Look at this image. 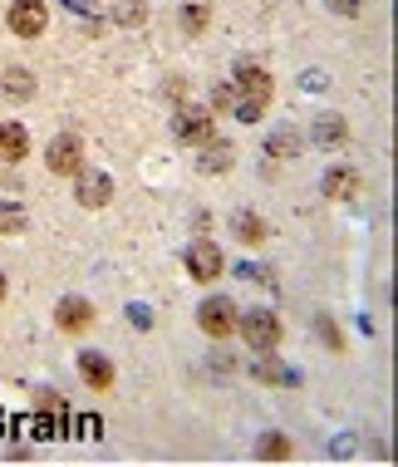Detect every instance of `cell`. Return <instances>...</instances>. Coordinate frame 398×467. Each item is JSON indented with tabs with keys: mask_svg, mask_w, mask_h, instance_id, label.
I'll use <instances>...</instances> for the list:
<instances>
[{
	"mask_svg": "<svg viewBox=\"0 0 398 467\" xmlns=\"http://www.w3.org/2000/svg\"><path fill=\"white\" fill-rule=\"evenodd\" d=\"M0 300H5V275H0Z\"/></svg>",
	"mask_w": 398,
	"mask_h": 467,
	"instance_id": "obj_26",
	"label": "cell"
},
{
	"mask_svg": "<svg viewBox=\"0 0 398 467\" xmlns=\"http://www.w3.org/2000/svg\"><path fill=\"white\" fill-rule=\"evenodd\" d=\"M260 379H266V384H276V379H285V369H281V364H270V359H260Z\"/></svg>",
	"mask_w": 398,
	"mask_h": 467,
	"instance_id": "obj_24",
	"label": "cell"
},
{
	"mask_svg": "<svg viewBox=\"0 0 398 467\" xmlns=\"http://www.w3.org/2000/svg\"><path fill=\"white\" fill-rule=\"evenodd\" d=\"M5 94L10 99H30L35 94V79L25 69H5Z\"/></svg>",
	"mask_w": 398,
	"mask_h": 467,
	"instance_id": "obj_18",
	"label": "cell"
},
{
	"mask_svg": "<svg viewBox=\"0 0 398 467\" xmlns=\"http://www.w3.org/2000/svg\"><path fill=\"white\" fill-rule=\"evenodd\" d=\"M330 10H334V16H359L364 0H330Z\"/></svg>",
	"mask_w": 398,
	"mask_h": 467,
	"instance_id": "obj_23",
	"label": "cell"
},
{
	"mask_svg": "<svg viewBox=\"0 0 398 467\" xmlns=\"http://www.w3.org/2000/svg\"><path fill=\"white\" fill-rule=\"evenodd\" d=\"M30 153V133L20 123H0V162H20Z\"/></svg>",
	"mask_w": 398,
	"mask_h": 467,
	"instance_id": "obj_10",
	"label": "cell"
},
{
	"mask_svg": "<svg viewBox=\"0 0 398 467\" xmlns=\"http://www.w3.org/2000/svg\"><path fill=\"white\" fill-rule=\"evenodd\" d=\"M55 320H59V330H65V335H79V330H89V325H94V306H89V300L65 296V300H59V310H55Z\"/></svg>",
	"mask_w": 398,
	"mask_h": 467,
	"instance_id": "obj_9",
	"label": "cell"
},
{
	"mask_svg": "<svg viewBox=\"0 0 398 467\" xmlns=\"http://www.w3.org/2000/svg\"><path fill=\"white\" fill-rule=\"evenodd\" d=\"M211 109H217V113H236V109H241V89H236V84H221V89L211 94Z\"/></svg>",
	"mask_w": 398,
	"mask_h": 467,
	"instance_id": "obj_20",
	"label": "cell"
},
{
	"mask_svg": "<svg viewBox=\"0 0 398 467\" xmlns=\"http://www.w3.org/2000/svg\"><path fill=\"white\" fill-rule=\"evenodd\" d=\"M188 275L192 281H217L221 275V251L207 242V236H197V242L188 246Z\"/></svg>",
	"mask_w": 398,
	"mask_h": 467,
	"instance_id": "obj_7",
	"label": "cell"
},
{
	"mask_svg": "<svg viewBox=\"0 0 398 467\" xmlns=\"http://www.w3.org/2000/svg\"><path fill=\"white\" fill-rule=\"evenodd\" d=\"M79 374L89 379V389H108V384H114V364H108V355H98V349L79 355Z\"/></svg>",
	"mask_w": 398,
	"mask_h": 467,
	"instance_id": "obj_11",
	"label": "cell"
},
{
	"mask_svg": "<svg viewBox=\"0 0 398 467\" xmlns=\"http://www.w3.org/2000/svg\"><path fill=\"white\" fill-rule=\"evenodd\" d=\"M359 192V172L354 168H330L325 172V197L330 202H350Z\"/></svg>",
	"mask_w": 398,
	"mask_h": 467,
	"instance_id": "obj_12",
	"label": "cell"
},
{
	"mask_svg": "<svg viewBox=\"0 0 398 467\" xmlns=\"http://www.w3.org/2000/svg\"><path fill=\"white\" fill-rule=\"evenodd\" d=\"M236 330H241V339H246L251 349H260V355L281 345V320H276L270 310H246V315H236Z\"/></svg>",
	"mask_w": 398,
	"mask_h": 467,
	"instance_id": "obj_1",
	"label": "cell"
},
{
	"mask_svg": "<svg viewBox=\"0 0 398 467\" xmlns=\"http://www.w3.org/2000/svg\"><path fill=\"white\" fill-rule=\"evenodd\" d=\"M172 133H178V143L202 148V143H211L217 123H211V113H207V109H178V119H172Z\"/></svg>",
	"mask_w": 398,
	"mask_h": 467,
	"instance_id": "obj_5",
	"label": "cell"
},
{
	"mask_svg": "<svg viewBox=\"0 0 398 467\" xmlns=\"http://www.w3.org/2000/svg\"><path fill=\"white\" fill-rule=\"evenodd\" d=\"M231 232L236 236H241V242H266V222H260V217H251V212H236V217H231Z\"/></svg>",
	"mask_w": 398,
	"mask_h": 467,
	"instance_id": "obj_14",
	"label": "cell"
},
{
	"mask_svg": "<svg viewBox=\"0 0 398 467\" xmlns=\"http://www.w3.org/2000/svg\"><path fill=\"white\" fill-rule=\"evenodd\" d=\"M231 84L241 89V104H256V109H266L270 104V89H276V84H270V74L260 69V65H241Z\"/></svg>",
	"mask_w": 398,
	"mask_h": 467,
	"instance_id": "obj_6",
	"label": "cell"
},
{
	"mask_svg": "<svg viewBox=\"0 0 398 467\" xmlns=\"http://www.w3.org/2000/svg\"><path fill=\"white\" fill-rule=\"evenodd\" d=\"M40 409H45V413H55V419H59V413H65V403H59L55 394H40Z\"/></svg>",
	"mask_w": 398,
	"mask_h": 467,
	"instance_id": "obj_25",
	"label": "cell"
},
{
	"mask_svg": "<svg viewBox=\"0 0 398 467\" xmlns=\"http://www.w3.org/2000/svg\"><path fill=\"white\" fill-rule=\"evenodd\" d=\"M207 153H202V172H227L231 168V158H236V148L231 143H202Z\"/></svg>",
	"mask_w": 398,
	"mask_h": 467,
	"instance_id": "obj_15",
	"label": "cell"
},
{
	"mask_svg": "<svg viewBox=\"0 0 398 467\" xmlns=\"http://www.w3.org/2000/svg\"><path fill=\"white\" fill-rule=\"evenodd\" d=\"M0 232H5V236H20V232H25V212L10 207V202H0Z\"/></svg>",
	"mask_w": 398,
	"mask_h": 467,
	"instance_id": "obj_21",
	"label": "cell"
},
{
	"mask_svg": "<svg viewBox=\"0 0 398 467\" xmlns=\"http://www.w3.org/2000/svg\"><path fill=\"white\" fill-rule=\"evenodd\" d=\"M260 458H266V462H285V458H291V443H285V438L281 433H266V438H260Z\"/></svg>",
	"mask_w": 398,
	"mask_h": 467,
	"instance_id": "obj_17",
	"label": "cell"
},
{
	"mask_svg": "<svg viewBox=\"0 0 398 467\" xmlns=\"http://www.w3.org/2000/svg\"><path fill=\"white\" fill-rule=\"evenodd\" d=\"M197 325H202L211 339H227V335H236V306L227 296H211V300H202V310H197Z\"/></svg>",
	"mask_w": 398,
	"mask_h": 467,
	"instance_id": "obj_3",
	"label": "cell"
},
{
	"mask_svg": "<svg viewBox=\"0 0 398 467\" xmlns=\"http://www.w3.org/2000/svg\"><path fill=\"white\" fill-rule=\"evenodd\" d=\"M143 16H148L143 0H114V20H118V25H138Z\"/></svg>",
	"mask_w": 398,
	"mask_h": 467,
	"instance_id": "obj_19",
	"label": "cell"
},
{
	"mask_svg": "<svg viewBox=\"0 0 398 467\" xmlns=\"http://www.w3.org/2000/svg\"><path fill=\"white\" fill-rule=\"evenodd\" d=\"M207 20H211V5H207V0H188V5H182V30H188V35H202Z\"/></svg>",
	"mask_w": 398,
	"mask_h": 467,
	"instance_id": "obj_16",
	"label": "cell"
},
{
	"mask_svg": "<svg viewBox=\"0 0 398 467\" xmlns=\"http://www.w3.org/2000/svg\"><path fill=\"white\" fill-rule=\"evenodd\" d=\"M45 25H49L45 0H15V5H10V30L15 35H40Z\"/></svg>",
	"mask_w": 398,
	"mask_h": 467,
	"instance_id": "obj_8",
	"label": "cell"
},
{
	"mask_svg": "<svg viewBox=\"0 0 398 467\" xmlns=\"http://www.w3.org/2000/svg\"><path fill=\"white\" fill-rule=\"evenodd\" d=\"M310 138H315V148H340L344 138H350V129H344L340 113H325V119H315V129H310Z\"/></svg>",
	"mask_w": 398,
	"mask_h": 467,
	"instance_id": "obj_13",
	"label": "cell"
},
{
	"mask_svg": "<svg viewBox=\"0 0 398 467\" xmlns=\"http://www.w3.org/2000/svg\"><path fill=\"white\" fill-rule=\"evenodd\" d=\"M0 428H5V413H0Z\"/></svg>",
	"mask_w": 398,
	"mask_h": 467,
	"instance_id": "obj_27",
	"label": "cell"
},
{
	"mask_svg": "<svg viewBox=\"0 0 398 467\" xmlns=\"http://www.w3.org/2000/svg\"><path fill=\"white\" fill-rule=\"evenodd\" d=\"M74 197H79V207H108V197H114V178L108 172H94V168H79L74 172Z\"/></svg>",
	"mask_w": 398,
	"mask_h": 467,
	"instance_id": "obj_2",
	"label": "cell"
},
{
	"mask_svg": "<svg viewBox=\"0 0 398 467\" xmlns=\"http://www.w3.org/2000/svg\"><path fill=\"white\" fill-rule=\"evenodd\" d=\"M49 172H59V178H74V172L84 168V143H79V133H59L55 143H49Z\"/></svg>",
	"mask_w": 398,
	"mask_h": 467,
	"instance_id": "obj_4",
	"label": "cell"
},
{
	"mask_svg": "<svg viewBox=\"0 0 398 467\" xmlns=\"http://www.w3.org/2000/svg\"><path fill=\"white\" fill-rule=\"evenodd\" d=\"M295 148H301V138H295V133H285V129H281V133H276V138H270V143H266V153H270V158H291V153H295Z\"/></svg>",
	"mask_w": 398,
	"mask_h": 467,
	"instance_id": "obj_22",
	"label": "cell"
}]
</instances>
